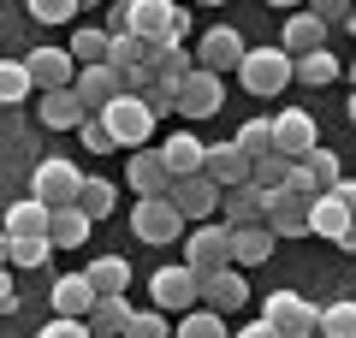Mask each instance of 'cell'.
Returning a JSON list of instances; mask_svg holds the SVG:
<instances>
[{"instance_id": "cell-1", "label": "cell", "mask_w": 356, "mask_h": 338, "mask_svg": "<svg viewBox=\"0 0 356 338\" xmlns=\"http://www.w3.org/2000/svg\"><path fill=\"white\" fill-rule=\"evenodd\" d=\"M172 24H178V6L172 0H119L107 13V36H143L149 48H172Z\"/></svg>"}, {"instance_id": "cell-2", "label": "cell", "mask_w": 356, "mask_h": 338, "mask_svg": "<svg viewBox=\"0 0 356 338\" xmlns=\"http://www.w3.org/2000/svg\"><path fill=\"white\" fill-rule=\"evenodd\" d=\"M95 119H102V125L113 131V143H119V149H149L154 125H161V119L149 113V101H143V95H119V101H107V107L95 113Z\"/></svg>"}, {"instance_id": "cell-3", "label": "cell", "mask_w": 356, "mask_h": 338, "mask_svg": "<svg viewBox=\"0 0 356 338\" xmlns=\"http://www.w3.org/2000/svg\"><path fill=\"white\" fill-rule=\"evenodd\" d=\"M232 77H243V89L267 101V95H280V89L297 77V65H291V54H285V48H243V65Z\"/></svg>"}, {"instance_id": "cell-4", "label": "cell", "mask_w": 356, "mask_h": 338, "mask_svg": "<svg viewBox=\"0 0 356 338\" xmlns=\"http://www.w3.org/2000/svg\"><path fill=\"white\" fill-rule=\"evenodd\" d=\"M149 297H154L161 314H191L196 303H202V273H196L191 261H184V267H154Z\"/></svg>"}, {"instance_id": "cell-5", "label": "cell", "mask_w": 356, "mask_h": 338, "mask_svg": "<svg viewBox=\"0 0 356 338\" xmlns=\"http://www.w3.org/2000/svg\"><path fill=\"white\" fill-rule=\"evenodd\" d=\"M77 190H83V172H77V161H65V154H48V161L30 172V196H36L42 208H65V202H77Z\"/></svg>"}, {"instance_id": "cell-6", "label": "cell", "mask_w": 356, "mask_h": 338, "mask_svg": "<svg viewBox=\"0 0 356 338\" xmlns=\"http://www.w3.org/2000/svg\"><path fill=\"white\" fill-rule=\"evenodd\" d=\"M178 225H184V214H178L172 196H137V208H131V232L143 243H172Z\"/></svg>"}, {"instance_id": "cell-7", "label": "cell", "mask_w": 356, "mask_h": 338, "mask_svg": "<svg viewBox=\"0 0 356 338\" xmlns=\"http://www.w3.org/2000/svg\"><path fill=\"white\" fill-rule=\"evenodd\" d=\"M261 314L280 326L285 338H315V326H321V309H315L309 297H297V291H273Z\"/></svg>"}, {"instance_id": "cell-8", "label": "cell", "mask_w": 356, "mask_h": 338, "mask_svg": "<svg viewBox=\"0 0 356 338\" xmlns=\"http://www.w3.org/2000/svg\"><path fill=\"white\" fill-rule=\"evenodd\" d=\"M261 225L273 232V238H309V202L297 196V190H267Z\"/></svg>"}, {"instance_id": "cell-9", "label": "cell", "mask_w": 356, "mask_h": 338, "mask_svg": "<svg viewBox=\"0 0 356 338\" xmlns=\"http://www.w3.org/2000/svg\"><path fill=\"white\" fill-rule=\"evenodd\" d=\"M220 101H226V77L202 72V65H196V72L184 77V89H178V113H184V119H214Z\"/></svg>"}, {"instance_id": "cell-10", "label": "cell", "mask_w": 356, "mask_h": 338, "mask_svg": "<svg viewBox=\"0 0 356 338\" xmlns=\"http://www.w3.org/2000/svg\"><path fill=\"white\" fill-rule=\"evenodd\" d=\"M315 143H321V131H315V113L309 107H285L280 119H273V149H280L285 161H303Z\"/></svg>"}, {"instance_id": "cell-11", "label": "cell", "mask_w": 356, "mask_h": 338, "mask_svg": "<svg viewBox=\"0 0 356 338\" xmlns=\"http://www.w3.org/2000/svg\"><path fill=\"white\" fill-rule=\"evenodd\" d=\"M184 261L196 273H214V267H232V225H196L191 243H184Z\"/></svg>"}, {"instance_id": "cell-12", "label": "cell", "mask_w": 356, "mask_h": 338, "mask_svg": "<svg viewBox=\"0 0 356 338\" xmlns=\"http://www.w3.org/2000/svg\"><path fill=\"white\" fill-rule=\"evenodd\" d=\"M196 65L202 72H238L243 65V36L238 30H226V24H214V30H202V42H196Z\"/></svg>"}, {"instance_id": "cell-13", "label": "cell", "mask_w": 356, "mask_h": 338, "mask_svg": "<svg viewBox=\"0 0 356 338\" xmlns=\"http://www.w3.org/2000/svg\"><path fill=\"white\" fill-rule=\"evenodd\" d=\"M243 303H250V285H243L238 267H214V273H202V309H214V314H238Z\"/></svg>"}, {"instance_id": "cell-14", "label": "cell", "mask_w": 356, "mask_h": 338, "mask_svg": "<svg viewBox=\"0 0 356 338\" xmlns=\"http://www.w3.org/2000/svg\"><path fill=\"white\" fill-rule=\"evenodd\" d=\"M72 89H77V101H83V113H102L107 101H119L125 89H119V72L113 65H77V77H72Z\"/></svg>"}, {"instance_id": "cell-15", "label": "cell", "mask_w": 356, "mask_h": 338, "mask_svg": "<svg viewBox=\"0 0 356 338\" xmlns=\"http://www.w3.org/2000/svg\"><path fill=\"white\" fill-rule=\"evenodd\" d=\"M166 196L178 202V214H184V220H214V214H220V184H208L202 172L172 178V190H166Z\"/></svg>"}, {"instance_id": "cell-16", "label": "cell", "mask_w": 356, "mask_h": 338, "mask_svg": "<svg viewBox=\"0 0 356 338\" xmlns=\"http://www.w3.org/2000/svg\"><path fill=\"white\" fill-rule=\"evenodd\" d=\"M30 83L36 89H72V77H77V60L65 48H30Z\"/></svg>"}, {"instance_id": "cell-17", "label": "cell", "mask_w": 356, "mask_h": 338, "mask_svg": "<svg viewBox=\"0 0 356 338\" xmlns=\"http://www.w3.org/2000/svg\"><path fill=\"white\" fill-rule=\"evenodd\" d=\"M202 178H208V184H220V190L250 184V154H243L238 143H220V149L202 154Z\"/></svg>"}, {"instance_id": "cell-18", "label": "cell", "mask_w": 356, "mask_h": 338, "mask_svg": "<svg viewBox=\"0 0 356 338\" xmlns=\"http://www.w3.org/2000/svg\"><path fill=\"white\" fill-rule=\"evenodd\" d=\"M131 190L137 196H166L172 190V166L161 161V149H131Z\"/></svg>"}, {"instance_id": "cell-19", "label": "cell", "mask_w": 356, "mask_h": 338, "mask_svg": "<svg viewBox=\"0 0 356 338\" xmlns=\"http://www.w3.org/2000/svg\"><path fill=\"white\" fill-rule=\"evenodd\" d=\"M89 113H83V101H77V89H42V113H36V125H48V131H77Z\"/></svg>"}, {"instance_id": "cell-20", "label": "cell", "mask_w": 356, "mask_h": 338, "mask_svg": "<svg viewBox=\"0 0 356 338\" xmlns=\"http://www.w3.org/2000/svg\"><path fill=\"white\" fill-rule=\"evenodd\" d=\"M149 72H154V83H161L166 95H178V89H184V77L196 72V54H184V42L154 48V54H149Z\"/></svg>"}, {"instance_id": "cell-21", "label": "cell", "mask_w": 356, "mask_h": 338, "mask_svg": "<svg viewBox=\"0 0 356 338\" xmlns=\"http://www.w3.org/2000/svg\"><path fill=\"white\" fill-rule=\"evenodd\" d=\"M95 297H102V291L89 285V273H60L54 279V314H77V321H83V314L95 309Z\"/></svg>"}, {"instance_id": "cell-22", "label": "cell", "mask_w": 356, "mask_h": 338, "mask_svg": "<svg viewBox=\"0 0 356 338\" xmlns=\"http://www.w3.org/2000/svg\"><path fill=\"white\" fill-rule=\"evenodd\" d=\"M89 225H95V220H89L77 202H65V208L48 214V243H54V250H77V243L89 238Z\"/></svg>"}, {"instance_id": "cell-23", "label": "cell", "mask_w": 356, "mask_h": 338, "mask_svg": "<svg viewBox=\"0 0 356 338\" xmlns=\"http://www.w3.org/2000/svg\"><path fill=\"white\" fill-rule=\"evenodd\" d=\"M280 48L291 54V60H303V54H315V48H327V24H321L315 13H297L291 24L280 30Z\"/></svg>"}, {"instance_id": "cell-24", "label": "cell", "mask_w": 356, "mask_h": 338, "mask_svg": "<svg viewBox=\"0 0 356 338\" xmlns=\"http://www.w3.org/2000/svg\"><path fill=\"white\" fill-rule=\"evenodd\" d=\"M48 214H54V208H42L36 196H30V202H13L6 220H0V232H6V238H48Z\"/></svg>"}, {"instance_id": "cell-25", "label": "cell", "mask_w": 356, "mask_h": 338, "mask_svg": "<svg viewBox=\"0 0 356 338\" xmlns=\"http://www.w3.org/2000/svg\"><path fill=\"white\" fill-rule=\"evenodd\" d=\"M261 208H267V190H255V184H232L226 190V225H232V232L261 225Z\"/></svg>"}, {"instance_id": "cell-26", "label": "cell", "mask_w": 356, "mask_h": 338, "mask_svg": "<svg viewBox=\"0 0 356 338\" xmlns=\"http://www.w3.org/2000/svg\"><path fill=\"white\" fill-rule=\"evenodd\" d=\"M83 321H89V338H119L131 321V297H95V309Z\"/></svg>"}, {"instance_id": "cell-27", "label": "cell", "mask_w": 356, "mask_h": 338, "mask_svg": "<svg viewBox=\"0 0 356 338\" xmlns=\"http://www.w3.org/2000/svg\"><path fill=\"white\" fill-rule=\"evenodd\" d=\"M267 255H273V232H267V225H243V232H232V267H261Z\"/></svg>"}, {"instance_id": "cell-28", "label": "cell", "mask_w": 356, "mask_h": 338, "mask_svg": "<svg viewBox=\"0 0 356 338\" xmlns=\"http://www.w3.org/2000/svg\"><path fill=\"white\" fill-rule=\"evenodd\" d=\"M83 273H89V285L102 291V297H125V285H131V261L125 255H95Z\"/></svg>"}, {"instance_id": "cell-29", "label": "cell", "mask_w": 356, "mask_h": 338, "mask_svg": "<svg viewBox=\"0 0 356 338\" xmlns=\"http://www.w3.org/2000/svg\"><path fill=\"white\" fill-rule=\"evenodd\" d=\"M202 154H208V149L191 137V131H178V137H166V143H161V161L172 166V178H191V172H202Z\"/></svg>"}, {"instance_id": "cell-30", "label": "cell", "mask_w": 356, "mask_h": 338, "mask_svg": "<svg viewBox=\"0 0 356 338\" xmlns=\"http://www.w3.org/2000/svg\"><path fill=\"white\" fill-rule=\"evenodd\" d=\"M344 225H350V214H344V202L332 196V190L309 202V232H315V238H332V243H339V232H344Z\"/></svg>"}, {"instance_id": "cell-31", "label": "cell", "mask_w": 356, "mask_h": 338, "mask_svg": "<svg viewBox=\"0 0 356 338\" xmlns=\"http://www.w3.org/2000/svg\"><path fill=\"white\" fill-rule=\"evenodd\" d=\"M321 338H356V297H339V303H327L321 309V326H315Z\"/></svg>"}, {"instance_id": "cell-32", "label": "cell", "mask_w": 356, "mask_h": 338, "mask_svg": "<svg viewBox=\"0 0 356 338\" xmlns=\"http://www.w3.org/2000/svg\"><path fill=\"white\" fill-rule=\"evenodd\" d=\"M107 48H113V36H107V24H102V30H72V48L65 54H72L77 65H102Z\"/></svg>"}, {"instance_id": "cell-33", "label": "cell", "mask_w": 356, "mask_h": 338, "mask_svg": "<svg viewBox=\"0 0 356 338\" xmlns=\"http://www.w3.org/2000/svg\"><path fill=\"white\" fill-rule=\"evenodd\" d=\"M113 202H119V190L107 184V178H83V190H77V208H83L89 220H107V214H113Z\"/></svg>"}, {"instance_id": "cell-34", "label": "cell", "mask_w": 356, "mask_h": 338, "mask_svg": "<svg viewBox=\"0 0 356 338\" xmlns=\"http://www.w3.org/2000/svg\"><path fill=\"white\" fill-rule=\"evenodd\" d=\"M30 65L24 60H0V107H18V101L30 95Z\"/></svg>"}, {"instance_id": "cell-35", "label": "cell", "mask_w": 356, "mask_h": 338, "mask_svg": "<svg viewBox=\"0 0 356 338\" xmlns=\"http://www.w3.org/2000/svg\"><path fill=\"white\" fill-rule=\"evenodd\" d=\"M285 178H291V161H285L280 149L261 154V161H250V184L255 190H285Z\"/></svg>"}, {"instance_id": "cell-36", "label": "cell", "mask_w": 356, "mask_h": 338, "mask_svg": "<svg viewBox=\"0 0 356 338\" xmlns=\"http://www.w3.org/2000/svg\"><path fill=\"white\" fill-rule=\"evenodd\" d=\"M149 42H143V36H113V48H107V65H113V72L119 77H125L131 72V65H149Z\"/></svg>"}, {"instance_id": "cell-37", "label": "cell", "mask_w": 356, "mask_h": 338, "mask_svg": "<svg viewBox=\"0 0 356 338\" xmlns=\"http://www.w3.org/2000/svg\"><path fill=\"white\" fill-rule=\"evenodd\" d=\"M178 338H226V314H214V309L178 314Z\"/></svg>"}, {"instance_id": "cell-38", "label": "cell", "mask_w": 356, "mask_h": 338, "mask_svg": "<svg viewBox=\"0 0 356 338\" xmlns=\"http://www.w3.org/2000/svg\"><path fill=\"white\" fill-rule=\"evenodd\" d=\"M238 143L243 154H250V161H261V154H273V119H250V125H238Z\"/></svg>"}, {"instance_id": "cell-39", "label": "cell", "mask_w": 356, "mask_h": 338, "mask_svg": "<svg viewBox=\"0 0 356 338\" xmlns=\"http://www.w3.org/2000/svg\"><path fill=\"white\" fill-rule=\"evenodd\" d=\"M297 65V77H303V83H315V89H327L332 77H339V60H332L327 48H315V54H303V60H291Z\"/></svg>"}, {"instance_id": "cell-40", "label": "cell", "mask_w": 356, "mask_h": 338, "mask_svg": "<svg viewBox=\"0 0 356 338\" xmlns=\"http://www.w3.org/2000/svg\"><path fill=\"white\" fill-rule=\"evenodd\" d=\"M24 6H30V18H36V24H72V18L83 13L77 0H24Z\"/></svg>"}, {"instance_id": "cell-41", "label": "cell", "mask_w": 356, "mask_h": 338, "mask_svg": "<svg viewBox=\"0 0 356 338\" xmlns=\"http://www.w3.org/2000/svg\"><path fill=\"white\" fill-rule=\"evenodd\" d=\"M119 338H166V314L161 309H131V321H125Z\"/></svg>"}, {"instance_id": "cell-42", "label": "cell", "mask_w": 356, "mask_h": 338, "mask_svg": "<svg viewBox=\"0 0 356 338\" xmlns=\"http://www.w3.org/2000/svg\"><path fill=\"white\" fill-rule=\"evenodd\" d=\"M54 243L48 238H13V267H48Z\"/></svg>"}, {"instance_id": "cell-43", "label": "cell", "mask_w": 356, "mask_h": 338, "mask_svg": "<svg viewBox=\"0 0 356 338\" xmlns=\"http://www.w3.org/2000/svg\"><path fill=\"white\" fill-rule=\"evenodd\" d=\"M285 190H297L303 202H315V196H327V184L315 178V166L309 161H291V178H285Z\"/></svg>"}, {"instance_id": "cell-44", "label": "cell", "mask_w": 356, "mask_h": 338, "mask_svg": "<svg viewBox=\"0 0 356 338\" xmlns=\"http://www.w3.org/2000/svg\"><path fill=\"white\" fill-rule=\"evenodd\" d=\"M77 131H83V149H89V154H113V149H119V143H113V131H107L102 119H95V113H89V119H83Z\"/></svg>"}, {"instance_id": "cell-45", "label": "cell", "mask_w": 356, "mask_h": 338, "mask_svg": "<svg viewBox=\"0 0 356 338\" xmlns=\"http://www.w3.org/2000/svg\"><path fill=\"white\" fill-rule=\"evenodd\" d=\"M303 161L315 166V178H321V184H327V190H332V184H339V178H344V172H339V154H332V149H321V143H315V149L303 154Z\"/></svg>"}, {"instance_id": "cell-46", "label": "cell", "mask_w": 356, "mask_h": 338, "mask_svg": "<svg viewBox=\"0 0 356 338\" xmlns=\"http://www.w3.org/2000/svg\"><path fill=\"white\" fill-rule=\"evenodd\" d=\"M36 338H89V321H77V314H54Z\"/></svg>"}, {"instance_id": "cell-47", "label": "cell", "mask_w": 356, "mask_h": 338, "mask_svg": "<svg viewBox=\"0 0 356 338\" xmlns=\"http://www.w3.org/2000/svg\"><path fill=\"white\" fill-rule=\"evenodd\" d=\"M350 6H356V0H309V13H315L321 18V24H344V18H350Z\"/></svg>"}, {"instance_id": "cell-48", "label": "cell", "mask_w": 356, "mask_h": 338, "mask_svg": "<svg viewBox=\"0 0 356 338\" xmlns=\"http://www.w3.org/2000/svg\"><path fill=\"white\" fill-rule=\"evenodd\" d=\"M143 101H149V113H154V119H166V113H178V95H166L161 83H154V89H149Z\"/></svg>"}, {"instance_id": "cell-49", "label": "cell", "mask_w": 356, "mask_h": 338, "mask_svg": "<svg viewBox=\"0 0 356 338\" xmlns=\"http://www.w3.org/2000/svg\"><path fill=\"white\" fill-rule=\"evenodd\" d=\"M238 338H285V332H280V326H273V321H267V314H261V321L238 326Z\"/></svg>"}, {"instance_id": "cell-50", "label": "cell", "mask_w": 356, "mask_h": 338, "mask_svg": "<svg viewBox=\"0 0 356 338\" xmlns=\"http://www.w3.org/2000/svg\"><path fill=\"white\" fill-rule=\"evenodd\" d=\"M332 196H339V202H344V214L356 220V178H339V184H332Z\"/></svg>"}, {"instance_id": "cell-51", "label": "cell", "mask_w": 356, "mask_h": 338, "mask_svg": "<svg viewBox=\"0 0 356 338\" xmlns=\"http://www.w3.org/2000/svg\"><path fill=\"white\" fill-rule=\"evenodd\" d=\"M13 303H18V297H13V267H0V314L13 309Z\"/></svg>"}, {"instance_id": "cell-52", "label": "cell", "mask_w": 356, "mask_h": 338, "mask_svg": "<svg viewBox=\"0 0 356 338\" xmlns=\"http://www.w3.org/2000/svg\"><path fill=\"white\" fill-rule=\"evenodd\" d=\"M339 250H344V255H356V220H350V225L339 232Z\"/></svg>"}, {"instance_id": "cell-53", "label": "cell", "mask_w": 356, "mask_h": 338, "mask_svg": "<svg viewBox=\"0 0 356 338\" xmlns=\"http://www.w3.org/2000/svg\"><path fill=\"white\" fill-rule=\"evenodd\" d=\"M0 267H13V238L0 232Z\"/></svg>"}, {"instance_id": "cell-54", "label": "cell", "mask_w": 356, "mask_h": 338, "mask_svg": "<svg viewBox=\"0 0 356 338\" xmlns=\"http://www.w3.org/2000/svg\"><path fill=\"white\" fill-rule=\"evenodd\" d=\"M339 30H350V36H356V6H350V18H344V24Z\"/></svg>"}, {"instance_id": "cell-55", "label": "cell", "mask_w": 356, "mask_h": 338, "mask_svg": "<svg viewBox=\"0 0 356 338\" xmlns=\"http://www.w3.org/2000/svg\"><path fill=\"white\" fill-rule=\"evenodd\" d=\"M344 119H350V125H356V95H350V107H344Z\"/></svg>"}, {"instance_id": "cell-56", "label": "cell", "mask_w": 356, "mask_h": 338, "mask_svg": "<svg viewBox=\"0 0 356 338\" xmlns=\"http://www.w3.org/2000/svg\"><path fill=\"white\" fill-rule=\"evenodd\" d=\"M267 6H303V0H267Z\"/></svg>"}, {"instance_id": "cell-57", "label": "cell", "mask_w": 356, "mask_h": 338, "mask_svg": "<svg viewBox=\"0 0 356 338\" xmlns=\"http://www.w3.org/2000/svg\"><path fill=\"white\" fill-rule=\"evenodd\" d=\"M77 6H102V0H77Z\"/></svg>"}, {"instance_id": "cell-58", "label": "cell", "mask_w": 356, "mask_h": 338, "mask_svg": "<svg viewBox=\"0 0 356 338\" xmlns=\"http://www.w3.org/2000/svg\"><path fill=\"white\" fill-rule=\"evenodd\" d=\"M202 6H226V0H202Z\"/></svg>"}, {"instance_id": "cell-59", "label": "cell", "mask_w": 356, "mask_h": 338, "mask_svg": "<svg viewBox=\"0 0 356 338\" xmlns=\"http://www.w3.org/2000/svg\"><path fill=\"white\" fill-rule=\"evenodd\" d=\"M350 77H356V65H350Z\"/></svg>"}]
</instances>
